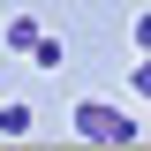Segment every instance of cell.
Wrapping results in <instances>:
<instances>
[{"instance_id": "obj_1", "label": "cell", "mask_w": 151, "mask_h": 151, "mask_svg": "<svg viewBox=\"0 0 151 151\" xmlns=\"http://www.w3.org/2000/svg\"><path fill=\"white\" fill-rule=\"evenodd\" d=\"M68 129L76 136H83V144H136V113H121V106H113V98H76V106H68Z\"/></svg>"}, {"instance_id": "obj_2", "label": "cell", "mask_w": 151, "mask_h": 151, "mask_svg": "<svg viewBox=\"0 0 151 151\" xmlns=\"http://www.w3.org/2000/svg\"><path fill=\"white\" fill-rule=\"evenodd\" d=\"M30 121H38V113L23 106V98H8V106H0V136H30Z\"/></svg>"}, {"instance_id": "obj_3", "label": "cell", "mask_w": 151, "mask_h": 151, "mask_svg": "<svg viewBox=\"0 0 151 151\" xmlns=\"http://www.w3.org/2000/svg\"><path fill=\"white\" fill-rule=\"evenodd\" d=\"M38 38H45V30H38V15H8V45H15V53H30Z\"/></svg>"}, {"instance_id": "obj_4", "label": "cell", "mask_w": 151, "mask_h": 151, "mask_svg": "<svg viewBox=\"0 0 151 151\" xmlns=\"http://www.w3.org/2000/svg\"><path fill=\"white\" fill-rule=\"evenodd\" d=\"M30 68H60V38H38L30 45Z\"/></svg>"}, {"instance_id": "obj_5", "label": "cell", "mask_w": 151, "mask_h": 151, "mask_svg": "<svg viewBox=\"0 0 151 151\" xmlns=\"http://www.w3.org/2000/svg\"><path fill=\"white\" fill-rule=\"evenodd\" d=\"M129 91H136V98H151V53H136V76H129Z\"/></svg>"}, {"instance_id": "obj_6", "label": "cell", "mask_w": 151, "mask_h": 151, "mask_svg": "<svg viewBox=\"0 0 151 151\" xmlns=\"http://www.w3.org/2000/svg\"><path fill=\"white\" fill-rule=\"evenodd\" d=\"M129 38H136V53H151V8H144L136 23H129Z\"/></svg>"}]
</instances>
